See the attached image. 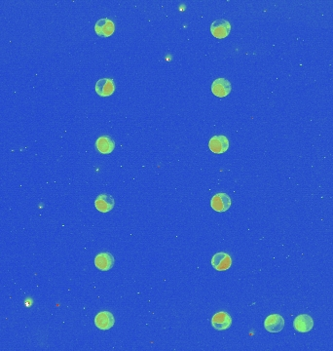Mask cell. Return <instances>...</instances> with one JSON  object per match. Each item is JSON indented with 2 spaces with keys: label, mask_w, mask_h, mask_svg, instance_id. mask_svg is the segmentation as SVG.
Wrapping results in <instances>:
<instances>
[{
  "label": "cell",
  "mask_w": 333,
  "mask_h": 351,
  "mask_svg": "<svg viewBox=\"0 0 333 351\" xmlns=\"http://www.w3.org/2000/svg\"><path fill=\"white\" fill-rule=\"evenodd\" d=\"M231 204L232 202L230 196L224 192L216 193V195H214L210 201L212 208L218 213L226 212L231 207Z\"/></svg>",
  "instance_id": "cell-1"
},
{
  "label": "cell",
  "mask_w": 333,
  "mask_h": 351,
  "mask_svg": "<svg viewBox=\"0 0 333 351\" xmlns=\"http://www.w3.org/2000/svg\"><path fill=\"white\" fill-rule=\"evenodd\" d=\"M231 32V25L226 20H218L210 25V33L216 38H225Z\"/></svg>",
  "instance_id": "cell-2"
},
{
  "label": "cell",
  "mask_w": 333,
  "mask_h": 351,
  "mask_svg": "<svg viewBox=\"0 0 333 351\" xmlns=\"http://www.w3.org/2000/svg\"><path fill=\"white\" fill-rule=\"evenodd\" d=\"M212 265L218 271H225L232 265V258L229 254L220 252L214 255L212 259Z\"/></svg>",
  "instance_id": "cell-3"
},
{
  "label": "cell",
  "mask_w": 333,
  "mask_h": 351,
  "mask_svg": "<svg viewBox=\"0 0 333 351\" xmlns=\"http://www.w3.org/2000/svg\"><path fill=\"white\" fill-rule=\"evenodd\" d=\"M232 318L229 313L220 311L214 315L212 318V326L218 331H224L231 327Z\"/></svg>",
  "instance_id": "cell-4"
},
{
  "label": "cell",
  "mask_w": 333,
  "mask_h": 351,
  "mask_svg": "<svg viewBox=\"0 0 333 351\" xmlns=\"http://www.w3.org/2000/svg\"><path fill=\"white\" fill-rule=\"evenodd\" d=\"M264 327L270 333H280L284 327V319L280 314L269 315L265 319Z\"/></svg>",
  "instance_id": "cell-5"
},
{
  "label": "cell",
  "mask_w": 333,
  "mask_h": 351,
  "mask_svg": "<svg viewBox=\"0 0 333 351\" xmlns=\"http://www.w3.org/2000/svg\"><path fill=\"white\" fill-rule=\"evenodd\" d=\"M94 32L98 37H110L115 32V25L110 19H100L94 25Z\"/></svg>",
  "instance_id": "cell-6"
},
{
  "label": "cell",
  "mask_w": 333,
  "mask_h": 351,
  "mask_svg": "<svg viewBox=\"0 0 333 351\" xmlns=\"http://www.w3.org/2000/svg\"><path fill=\"white\" fill-rule=\"evenodd\" d=\"M115 324L114 316L110 311H102L94 318V325L102 331H108Z\"/></svg>",
  "instance_id": "cell-7"
},
{
  "label": "cell",
  "mask_w": 333,
  "mask_h": 351,
  "mask_svg": "<svg viewBox=\"0 0 333 351\" xmlns=\"http://www.w3.org/2000/svg\"><path fill=\"white\" fill-rule=\"evenodd\" d=\"M115 83L114 80L110 78H102L100 79L96 84V92L102 98L110 97L113 93L115 92Z\"/></svg>",
  "instance_id": "cell-8"
},
{
  "label": "cell",
  "mask_w": 333,
  "mask_h": 351,
  "mask_svg": "<svg viewBox=\"0 0 333 351\" xmlns=\"http://www.w3.org/2000/svg\"><path fill=\"white\" fill-rule=\"evenodd\" d=\"M232 90L231 83L225 78L216 79L212 84V92L218 98H224L228 96Z\"/></svg>",
  "instance_id": "cell-9"
},
{
  "label": "cell",
  "mask_w": 333,
  "mask_h": 351,
  "mask_svg": "<svg viewBox=\"0 0 333 351\" xmlns=\"http://www.w3.org/2000/svg\"><path fill=\"white\" fill-rule=\"evenodd\" d=\"M294 327L299 333H308L314 327V320L310 315H298L294 321Z\"/></svg>",
  "instance_id": "cell-10"
},
{
  "label": "cell",
  "mask_w": 333,
  "mask_h": 351,
  "mask_svg": "<svg viewBox=\"0 0 333 351\" xmlns=\"http://www.w3.org/2000/svg\"><path fill=\"white\" fill-rule=\"evenodd\" d=\"M208 148L212 152L222 154L229 148V140L225 136H214L210 140Z\"/></svg>",
  "instance_id": "cell-11"
},
{
  "label": "cell",
  "mask_w": 333,
  "mask_h": 351,
  "mask_svg": "<svg viewBox=\"0 0 333 351\" xmlns=\"http://www.w3.org/2000/svg\"><path fill=\"white\" fill-rule=\"evenodd\" d=\"M114 204H115V202H114L113 197L110 194H106V193L100 194L96 198V201H94V206H96V210L100 211V213H108V212H110L113 209Z\"/></svg>",
  "instance_id": "cell-12"
},
{
  "label": "cell",
  "mask_w": 333,
  "mask_h": 351,
  "mask_svg": "<svg viewBox=\"0 0 333 351\" xmlns=\"http://www.w3.org/2000/svg\"><path fill=\"white\" fill-rule=\"evenodd\" d=\"M94 265L102 271H108L114 265V258L110 253H100L94 258Z\"/></svg>",
  "instance_id": "cell-13"
},
{
  "label": "cell",
  "mask_w": 333,
  "mask_h": 351,
  "mask_svg": "<svg viewBox=\"0 0 333 351\" xmlns=\"http://www.w3.org/2000/svg\"><path fill=\"white\" fill-rule=\"evenodd\" d=\"M96 148L102 154H110L115 148V143L108 136H102L96 140Z\"/></svg>",
  "instance_id": "cell-14"
}]
</instances>
